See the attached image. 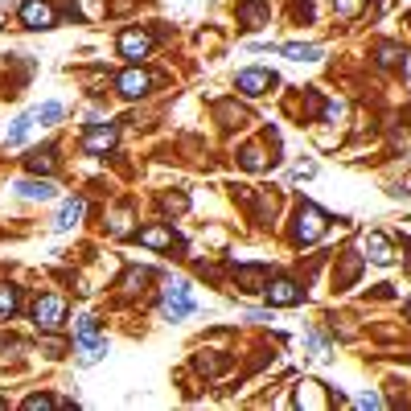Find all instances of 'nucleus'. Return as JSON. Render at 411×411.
I'll list each match as a JSON object with an SVG mask.
<instances>
[{
  "instance_id": "nucleus-32",
  "label": "nucleus",
  "mask_w": 411,
  "mask_h": 411,
  "mask_svg": "<svg viewBox=\"0 0 411 411\" xmlns=\"http://www.w3.org/2000/svg\"><path fill=\"white\" fill-rule=\"evenodd\" d=\"M342 115H346V103H329L325 107V119H342Z\"/></svg>"
},
{
  "instance_id": "nucleus-19",
  "label": "nucleus",
  "mask_w": 411,
  "mask_h": 411,
  "mask_svg": "<svg viewBox=\"0 0 411 411\" xmlns=\"http://www.w3.org/2000/svg\"><path fill=\"white\" fill-rule=\"evenodd\" d=\"M16 309H21V288L16 284H0V321L12 317Z\"/></svg>"
},
{
  "instance_id": "nucleus-36",
  "label": "nucleus",
  "mask_w": 411,
  "mask_h": 411,
  "mask_svg": "<svg viewBox=\"0 0 411 411\" xmlns=\"http://www.w3.org/2000/svg\"><path fill=\"white\" fill-rule=\"evenodd\" d=\"M0 408H4V399H0Z\"/></svg>"
},
{
  "instance_id": "nucleus-34",
  "label": "nucleus",
  "mask_w": 411,
  "mask_h": 411,
  "mask_svg": "<svg viewBox=\"0 0 411 411\" xmlns=\"http://www.w3.org/2000/svg\"><path fill=\"white\" fill-rule=\"evenodd\" d=\"M25 0H0V12H12V8H21Z\"/></svg>"
},
{
  "instance_id": "nucleus-1",
  "label": "nucleus",
  "mask_w": 411,
  "mask_h": 411,
  "mask_svg": "<svg viewBox=\"0 0 411 411\" xmlns=\"http://www.w3.org/2000/svg\"><path fill=\"white\" fill-rule=\"evenodd\" d=\"M165 321H185L189 313H198V301L189 296V284L185 280H169L165 284Z\"/></svg>"
},
{
  "instance_id": "nucleus-9",
  "label": "nucleus",
  "mask_w": 411,
  "mask_h": 411,
  "mask_svg": "<svg viewBox=\"0 0 411 411\" xmlns=\"http://www.w3.org/2000/svg\"><path fill=\"white\" fill-rule=\"evenodd\" d=\"M362 251H366V259H371V263H383V268L395 259V255H391V243H387V235H379V231H371V235L362 239Z\"/></svg>"
},
{
  "instance_id": "nucleus-11",
  "label": "nucleus",
  "mask_w": 411,
  "mask_h": 411,
  "mask_svg": "<svg viewBox=\"0 0 411 411\" xmlns=\"http://www.w3.org/2000/svg\"><path fill=\"white\" fill-rule=\"evenodd\" d=\"M115 148V128H91L82 136V152H111Z\"/></svg>"
},
{
  "instance_id": "nucleus-25",
  "label": "nucleus",
  "mask_w": 411,
  "mask_h": 411,
  "mask_svg": "<svg viewBox=\"0 0 411 411\" xmlns=\"http://www.w3.org/2000/svg\"><path fill=\"white\" fill-rule=\"evenodd\" d=\"M333 8H338V16H342V21H354V16L366 8V0H333Z\"/></svg>"
},
{
  "instance_id": "nucleus-7",
  "label": "nucleus",
  "mask_w": 411,
  "mask_h": 411,
  "mask_svg": "<svg viewBox=\"0 0 411 411\" xmlns=\"http://www.w3.org/2000/svg\"><path fill=\"white\" fill-rule=\"evenodd\" d=\"M235 86H239L243 95H251V99H255V95H268V91L276 86V74H272V70L251 66V70H243V74H239V82H235Z\"/></svg>"
},
{
  "instance_id": "nucleus-4",
  "label": "nucleus",
  "mask_w": 411,
  "mask_h": 411,
  "mask_svg": "<svg viewBox=\"0 0 411 411\" xmlns=\"http://www.w3.org/2000/svg\"><path fill=\"white\" fill-rule=\"evenodd\" d=\"M325 214L317 210V206H301L296 210V243H317L321 235H325Z\"/></svg>"
},
{
  "instance_id": "nucleus-17",
  "label": "nucleus",
  "mask_w": 411,
  "mask_h": 411,
  "mask_svg": "<svg viewBox=\"0 0 411 411\" xmlns=\"http://www.w3.org/2000/svg\"><path fill=\"white\" fill-rule=\"evenodd\" d=\"M140 243H144V247H156V251H169V247H173V235H169V226H148V231H140Z\"/></svg>"
},
{
  "instance_id": "nucleus-24",
  "label": "nucleus",
  "mask_w": 411,
  "mask_h": 411,
  "mask_svg": "<svg viewBox=\"0 0 411 411\" xmlns=\"http://www.w3.org/2000/svg\"><path fill=\"white\" fill-rule=\"evenodd\" d=\"M29 128H33V111H29V115H21V119H16V124L8 128V136H4V144H21V140L29 136Z\"/></svg>"
},
{
  "instance_id": "nucleus-15",
  "label": "nucleus",
  "mask_w": 411,
  "mask_h": 411,
  "mask_svg": "<svg viewBox=\"0 0 411 411\" xmlns=\"http://www.w3.org/2000/svg\"><path fill=\"white\" fill-rule=\"evenodd\" d=\"M239 16L247 21V29H259V25H268V4L263 0H243Z\"/></svg>"
},
{
  "instance_id": "nucleus-10",
  "label": "nucleus",
  "mask_w": 411,
  "mask_h": 411,
  "mask_svg": "<svg viewBox=\"0 0 411 411\" xmlns=\"http://www.w3.org/2000/svg\"><path fill=\"white\" fill-rule=\"evenodd\" d=\"M12 189H16L21 198H37V202H49V198H54V181H49V177H41V181H37V177H21Z\"/></svg>"
},
{
  "instance_id": "nucleus-6",
  "label": "nucleus",
  "mask_w": 411,
  "mask_h": 411,
  "mask_svg": "<svg viewBox=\"0 0 411 411\" xmlns=\"http://www.w3.org/2000/svg\"><path fill=\"white\" fill-rule=\"evenodd\" d=\"M148 49H152V37L144 33V29H128V33H119V54L136 66L140 58H148Z\"/></svg>"
},
{
  "instance_id": "nucleus-29",
  "label": "nucleus",
  "mask_w": 411,
  "mask_h": 411,
  "mask_svg": "<svg viewBox=\"0 0 411 411\" xmlns=\"http://www.w3.org/2000/svg\"><path fill=\"white\" fill-rule=\"evenodd\" d=\"M140 284H148V272H128L124 276V292H140Z\"/></svg>"
},
{
  "instance_id": "nucleus-23",
  "label": "nucleus",
  "mask_w": 411,
  "mask_h": 411,
  "mask_svg": "<svg viewBox=\"0 0 411 411\" xmlns=\"http://www.w3.org/2000/svg\"><path fill=\"white\" fill-rule=\"evenodd\" d=\"M375 54H379V66H399V62L408 58V54H403V45H391V41H383Z\"/></svg>"
},
{
  "instance_id": "nucleus-18",
  "label": "nucleus",
  "mask_w": 411,
  "mask_h": 411,
  "mask_svg": "<svg viewBox=\"0 0 411 411\" xmlns=\"http://www.w3.org/2000/svg\"><path fill=\"white\" fill-rule=\"evenodd\" d=\"M239 165L251 169V173H259V169H268V152H263L259 144H247V148L239 152Z\"/></svg>"
},
{
  "instance_id": "nucleus-8",
  "label": "nucleus",
  "mask_w": 411,
  "mask_h": 411,
  "mask_svg": "<svg viewBox=\"0 0 411 411\" xmlns=\"http://www.w3.org/2000/svg\"><path fill=\"white\" fill-rule=\"evenodd\" d=\"M115 86H119V95H124V99H140V95L152 86V78H148V70L132 66V70H124V74H119V82H115Z\"/></svg>"
},
{
  "instance_id": "nucleus-21",
  "label": "nucleus",
  "mask_w": 411,
  "mask_h": 411,
  "mask_svg": "<svg viewBox=\"0 0 411 411\" xmlns=\"http://www.w3.org/2000/svg\"><path fill=\"white\" fill-rule=\"evenodd\" d=\"M95 338H99V317H91V313L78 317V325H74V342L82 346V342H95Z\"/></svg>"
},
{
  "instance_id": "nucleus-20",
  "label": "nucleus",
  "mask_w": 411,
  "mask_h": 411,
  "mask_svg": "<svg viewBox=\"0 0 411 411\" xmlns=\"http://www.w3.org/2000/svg\"><path fill=\"white\" fill-rule=\"evenodd\" d=\"M358 272H362V255H358V251H350V255H346V263H342V276H338V288L354 284V280H358Z\"/></svg>"
},
{
  "instance_id": "nucleus-12",
  "label": "nucleus",
  "mask_w": 411,
  "mask_h": 411,
  "mask_svg": "<svg viewBox=\"0 0 411 411\" xmlns=\"http://www.w3.org/2000/svg\"><path fill=\"white\" fill-rule=\"evenodd\" d=\"M25 169H29L33 177H49V173H54V148H33V152L25 156Z\"/></svg>"
},
{
  "instance_id": "nucleus-28",
  "label": "nucleus",
  "mask_w": 411,
  "mask_h": 411,
  "mask_svg": "<svg viewBox=\"0 0 411 411\" xmlns=\"http://www.w3.org/2000/svg\"><path fill=\"white\" fill-rule=\"evenodd\" d=\"M198 371H202V375H222V371H226V362H222V358H206V354H202V358H198Z\"/></svg>"
},
{
  "instance_id": "nucleus-35",
  "label": "nucleus",
  "mask_w": 411,
  "mask_h": 411,
  "mask_svg": "<svg viewBox=\"0 0 411 411\" xmlns=\"http://www.w3.org/2000/svg\"><path fill=\"white\" fill-rule=\"evenodd\" d=\"M408 321H411V301H408Z\"/></svg>"
},
{
  "instance_id": "nucleus-26",
  "label": "nucleus",
  "mask_w": 411,
  "mask_h": 411,
  "mask_svg": "<svg viewBox=\"0 0 411 411\" xmlns=\"http://www.w3.org/2000/svg\"><path fill=\"white\" fill-rule=\"evenodd\" d=\"M33 119H41V124H58V119H62V103H41V107L33 111Z\"/></svg>"
},
{
  "instance_id": "nucleus-5",
  "label": "nucleus",
  "mask_w": 411,
  "mask_h": 411,
  "mask_svg": "<svg viewBox=\"0 0 411 411\" xmlns=\"http://www.w3.org/2000/svg\"><path fill=\"white\" fill-rule=\"evenodd\" d=\"M21 21H25V29H33V33H41V29H54V25H58L54 8H49L45 0H25V4H21Z\"/></svg>"
},
{
  "instance_id": "nucleus-22",
  "label": "nucleus",
  "mask_w": 411,
  "mask_h": 411,
  "mask_svg": "<svg viewBox=\"0 0 411 411\" xmlns=\"http://www.w3.org/2000/svg\"><path fill=\"white\" fill-rule=\"evenodd\" d=\"M103 354H107V342H103V338H95V342H82V354H78V362H82V366H95Z\"/></svg>"
},
{
  "instance_id": "nucleus-31",
  "label": "nucleus",
  "mask_w": 411,
  "mask_h": 411,
  "mask_svg": "<svg viewBox=\"0 0 411 411\" xmlns=\"http://www.w3.org/2000/svg\"><path fill=\"white\" fill-rule=\"evenodd\" d=\"M358 408H383V395L366 391V395H358Z\"/></svg>"
},
{
  "instance_id": "nucleus-16",
  "label": "nucleus",
  "mask_w": 411,
  "mask_h": 411,
  "mask_svg": "<svg viewBox=\"0 0 411 411\" xmlns=\"http://www.w3.org/2000/svg\"><path fill=\"white\" fill-rule=\"evenodd\" d=\"M280 54H284V58H292V62H317V58H321V45H301V41H288V45H280Z\"/></svg>"
},
{
  "instance_id": "nucleus-14",
  "label": "nucleus",
  "mask_w": 411,
  "mask_h": 411,
  "mask_svg": "<svg viewBox=\"0 0 411 411\" xmlns=\"http://www.w3.org/2000/svg\"><path fill=\"white\" fill-rule=\"evenodd\" d=\"M82 198H70V202H62V210H58V222H54V231H70L78 218H82Z\"/></svg>"
},
{
  "instance_id": "nucleus-33",
  "label": "nucleus",
  "mask_w": 411,
  "mask_h": 411,
  "mask_svg": "<svg viewBox=\"0 0 411 411\" xmlns=\"http://www.w3.org/2000/svg\"><path fill=\"white\" fill-rule=\"evenodd\" d=\"M41 346H45V354H49V358H58V354H62V342H58V338H45Z\"/></svg>"
},
{
  "instance_id": "nucleus-3",
  "label": "nucleus",
  "mask_w": 411,
  "mask_h": 411,
  "mask_svg": "<svg viewBox=\"0 0 411 411\" xmlns=\"http://www.w3.org/2000/svg\"><path fill=\"white\" fill-rule=\"evenodd\" d=\"M263 301H268L272 309H292V305H301V301H305V288H301L296 280H268Z\"/></svg>"
},
{
  "instance_id": "nucleus-30",
  "label": "nucleus",
  "mask_w": 411,
  "mask_h": 411,
  "mask_svg": "<svg viewBox=\"0 0 411 411\" xmlns=\"http://www.w3.org/2000/svg\"><path fill=\"white\" fill-rule=\"evenodd\" d=\"M128 222H132V218H128V210H119V214L111 218V235H115V239H124V235H128Z\"/></svg>"
},
{
  "instance_id": "nucleus-2",
  "label": "nucleus",
  "mask_w": 411,
  "mask_h": 411,
  "mask_svg": "<svg viewBox=\"0 0 411 411\" xmlns=\"http://www.w3.org/2000/svg\"><path fill=\"white\" fill-rule=\"evenodd\" d=\"M66 321V301L62 296H54V292H45V296H37V305H33V325L37 329H58Z\"/></svg>"
},
{
  "instance_id": "nucleus-27",
  "label": "nucleus",
  "mask_w": 411,
  "mask_h": 411,
  "mask_svg": "<svg viewBox=\"0 0 411 411\" xmlns=\"http://www.w3.org/2000/svg\"><path fill=\"white\" fill-rule=\"evenodd\" d=\"M54 403H66V399H49V395H29V399H25V411H45V408H54Z\"/></svg>"
},
{
  "instance_id": "nucleus-13",
  "label": "nucleus",
  "mask_w": 411,
  "mask_h": 411,
  "mask_svg": "<svg viewBox=\"0 0 411 411\" xmlns=\"http://www.w3.org/2000/svg\"><path fill=\"white\" fill-rule=\"evenodd\" d=\"M239 284H243V292H263L268 288V268H259V263L239 268Z\"/></svg>"
}]
</instances>
